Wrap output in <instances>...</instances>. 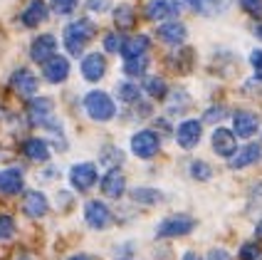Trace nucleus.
I'll use <instances>...</instances> for the list:
<instances>
[{
  "mask_svg": "<svg viewBox=\"0 0 262 260\" xmlns=\"http://www.w3.org/2000/svg\"><path fill=\"white\" fill-rule=\"evenodd\" d=\"M97 35V23L92 20H74L72 25L64 28V47L70 55H82V50L87 47V43H92V37Z\"/></svg>",
  "mask_w": 262,
  "mask_h": 260,
  "instance_id": "obj_1",
  "label": "nucleus"
},
{
  "mask_svg": "<svg viewBox=\"0 0 262 260\" xmlns=\"http://www.w3.org/2000/svg\"><path fill=\"white\" fill-rule=\"evenodd\" d=\"M84 109L94 122H112L117 116V104L106 92H89L84 97Z\"/></svg>",
  "mask_w": 262,
  "mask_h": 260,
  "instance_id": "obj_2",
  "label": "nucleus"
},
{
  "mask_svg": "<svg viewBox=\"0 0 262 260\" xmlns=\"http://www.w3.org/2000/svg\"><path fill=\"white\" fill-rule=\"evenodd\" d=\"M161 149V136L159 131H151V129H141L136 131L134 136H131V151L139 156V159H154L156 154H159Z\"/></svg>",
  "mask_w": 262,
  "mask_h": 260,
  "instance_id": "obj_3",
  "label": "nucleus"
},
{
  "mask_svg": "<svg viewBox=\"0 0 262 260\" xmlns=\"http://www.w3.org/2000/svg\"><path fill=\"white\" fill-rule=\"evenodd\" d=\"M195 228V221L186 213H178V216H168L161 221V226L156 228L159 238H183Z\"/></svg>",
  "mask_w": 262,
  "mask_h": 260,
  "instance_id": "obj_4",
  "label": "nucleus"
},
{
  "mask_svg": "<svg viewBox=\"0 0 262 260\" xmlns=\"http://www.w3.org/2000/svg\"><path fill=\"white\" fill-rule=\"evenodd\" d=\"M201 136H203V124L198 119H186L176 129V142L181 149H195L201 144Z\"/></svg>",
  "mask_w": 262,
  "mask_h": 260,
  "instance_id": "obj_5",
  "label": "nucleus"
},
{
  "mask_svg": "<svg viewBox=\"0 0 262 260\" xmlns=\"http://www.w3.org/2000/svg\"><path fill=\"white\" fill-rule=\"evenodd\" d=\"M84 221H87L89 228H94V231H104V228H109L112 226V211L106 208V203L102 201H89L87 208H84Z\"/></svg>",
  "mask_w": 262,
  "mask_h": 260,
  "instance_id": "obj_6",
  "label": "nucleus"
},
{
  "mask_svg": "<svg viewBox=\"0 0 262 260\" xmlns=\"http://www.w3.org/2000/svg\"><path fill=\"white\" fill-rule=\"evenodd\" d=\"M97 178H99V171L94 164H77L70 169V181L77 191H89L97 184Z\"/></svg>",
  "mask_w": 262,
  "mask_h": 260,
  "instance_id": "obj_7",
  "label": "nucleus"
},
{
  "mask_svg": "<svg viewBox=\"0 0 262 260\" xmlns=\"http://www.w3.org/2000/svg\"><path fill=\"white\" fill-rule=\"evenodd\" d=\"M210 146H213V151L223 156V159H230L235 151H237V139H235V131L230 129H215L213 131V136H210Z\"/></svg>",
  "mask_w": 262,
  "mask_h": 260,
  "instance_id": "obj_8",
  "label": "nucleus"
},
{
  "mask_svg": "<svg viewBox=\"0 0 262 260\" xmlns=\"http://www.w3.org/2000/svg\"><path fill=\"white\" fill-rule=\"evenodd\" d=\"M52 112H55V104H52L50 97H32L28 104L30 122H32V124H40V127H45L50 119H55Z\"/></svg>",
  "mask_w": 262,
  "mask_h": 260,
  "instance_id": "obj_9",
  "label": "nucleus"
},
{
  "mask_svg": "<svg viewBox=\"0 0 262 260\" xmlns=\"http://www.w3.org/2000/svg\"><path fill=\"white\" fill-rule=\"evenodd\" d=\"M257 129H260V116L255 114V112L240 109V112H235V114H233V131H235V136L248 139V136H252Z\"/></svg>",
  "mask_w": 262,
  "mask_h": 260,
  "instance_id": "obj_10",
  "label": "nucleus"
},
{
  "mask_svg": "<svg viewBox=\"0 0 262 260\" xmlns=\"http://www.w3.org/2000/svg\"><path fill=\"white\" fill-rule=\"evenodd\" d=\"M181 13V3L178 0H151L146 5V20H168Z\"/></svg>",
  "mask_w": 262,
  "mask_h": 260,
  "instance_id": "obj_11",
  "label": "nucleus"
},
{
  "mask_svg": "<svg viewBox=\"0 0 262 260\" xmlns=\"http://www.w3.org/2000/svg\"><path fill=\"white\" fill-rule=\"evenodd\" d=\"M42 74H45V79H47V82H52V85H62V82L70 77V62L62 57V55H55V57H50L42 65Z\"/></svg>",
  "mask_w": 262,
  "mask_h": 260,
  "instance_id": "obj_12",
  "label": "nucleus"
},
{
  "mask_svg": "<svg viewBox=\"0 0 262 260\" xmlns=\"http://www.w3.org/2000/svg\"><path fill=\"white\" fill-rule=\"evenodd\" d=\"M55 55H57V40L52 35H40L30 45V57L35 59V62H42L45 65L47 59L55 57Z\"/></svg>",
  "mask_w": 262,
  "mask_h": 260,
  "instance_id": "obj_13",
  "label": "nucleus"
},
{
  "mask_svg": "<svg viewBox=\"0 0 262 260\" xmlns=\"http://www.w3.org/2000/svg\"><path fill=\"white\" fill-rule=\"evenodd\" d=\"M260 159H262V146L260 144H248V146H243V149L235 151L233 156H230V161H228V166H230V169H248L252 164H257Z\"/></svg>",
  "mask_w": 262,
  "mask_h": 260,
  "instance_id": "obj_14",
  "label": "nucleus"
},
{
  "mask_svg": "<svg viewBox=\"0 0 262 260\" xmlns=\"http://www.w3.org/2000/svg\"><path fill=\"white\" fill-rule=\"evenodd\" d=\"M156 35H159L161 43L166 45H183L186 43V37H188V30L183 23H178V20H171V23H163L159 30H156Z\"/></svg>",
  "mask_w": 262,
  "mask_h": 260,
  "instance_id": "obj_15",
  "label": "nucleus"
},
{
  "mask_svg": "<svg viewBox=\"0 0 262 260\" xmlns=\"http://www.w3.org/2000/svg\"><path fill=\"white\" fill-rule=\"evenodd\" d=\"M104 74H106V59L99 52H92L82 59V77L87 82H99Z\"/></svg>",
  "mask_w": 262,
  "mask_h": 260,
  "instance_id": "obj_16",
  "label": "nucleus"
},
{
  "mask_svg": "<svg viewBox=\"0 0 262 260\" xmlns=\"http://www.w3.org/2000/svg\"><path fill=\"white\" fill-rule=\"evenodd\" d=\"M193 13L203 15V17H213V15L225 13L230 8V0H186Z\"/></svg>",
  "mask_w": 262,
  "mask_h": 260,
  "instance_id": "obj_17",
  "label": "nucleus"
},
{
  "mask_svg": "<svg viewBox=\"0 0 262 260\" xmlns=\"http://www.w3.org/2000/svg\"><path fill=\"white\" fill-rule=\"evenodd\" d=\"M23 211H25L28 218H42V216H47V211H50V203L45 198V193H40V191H30L28 196H25Z\"/></svg>",
  "mask_w": 262,
  "mask_h": 260,
  "instance_id": "obj_18",
  "label": "nucleus"
},
{
  "mask_svg": "<svg viewBox=\"0 0 262 260\" xmlns=\"http://www.w3.org/2000/svg\"><path fill=\"white\" fill-rule=\"evenodd\" d=\"M25 186V181H23V171L20 169H5V171H0V193H5V196H15V193H20Z\"/></svg>",
  "mask_w": 262,
  "mask_h": 260,
  "instance_id": "obj_19",
  "label": "nucleus"
},
{
  "mask_svg": "<svg viewBox=\"0 0 262 260\" xmlns=\"http://www.w3.org/2000/svg\"><path fill=\"white\" fill-rule=\"evenodd\" d=\"M10 85L20 92V94H25V97H35V92H37V77L30 72V70H17L13 72V79H10Z\"/></svg>",
  "mask_w": 262,
  "mask_h": 260,
  "instance_id": "obj_20",
  "label": "nucleus"
},
{
  "mask_svg": "<svg viewBox=\"0 0 262 260\" xmlns=\"http://www.w3.org/2000/svg\"><path fill=\"white\" fill-rule=\"evenodd\" d=\"M102 191H104V196H109V198H121L124 191H126V178L117 169H112L102 178Z\"/></svg>",
  "mask_w": 262,
  "mask_h": 260,
  "instance_id": "obj_21",
  "label": "nucleus"
},
{
  "mask_svg": "<svg viewBox=\"0 0 262 260\" xmlns=\"http://www.w3.org/2000/svg\"><path fill=\"white\" fill-rule=\"evenodd\" d=\"M23 151H25V156H28L30 161H37V164H45V161L50 159L47 142H45V139H37V136H30V139H25Z\"/></svg>",
  "mask_w": 262,
  "mask_h": 260,
  "instance_id": "obj_22",
  "label": "nucleus"
},
{
  "mask_svg": "<svg viewBox=\"0 0 262 260\" xmlns=\"http://www.w3.org/2000/svg\"><path fill=\"white\" fill-rule=\"evenodd\" d=\"M45 20H47V5H45V0H32L28 8H25V13H23V25L25 28H37Z\"/></svg>",
  "mask_w": 262,
  "mask_h": 260,
  "instance_id": "obj_23",
  "label": "nucleus"
},
{
  "mask_svg": "<svg viewBox=\"0 0 262 260\" xmlns=\"http://www.w3.org/2000/svg\"><path fill=\"white\" fill-rule=\"evenodd\" d=\"M148 45H151V40H148L146 35L126 37V43H124V47H121V55H124V59L141 57V55H146V52H148Z\"/></svg>",
  "mask_w": 262,
  "mask_h": 260,
  "instance_id": "obj_24",
  "label": "nucleus"
},
{
  "mask_svg": "<svg viewBox=\"0 0 262 260\" xmlns=\"http://www.w3.org/2000/svg\"><path fill=\"white\" fill-rule=\"evenodd\" d=\"M134 23H136V10L131 5L121 3V5L114 8V25H117V30H129L134 28Z\"/></svg>",
  "mask_w": 262,
  "mask_h": 260,
  "instance_id": "obj_25",
  "label": "nucleus"
},
{
  "mask_svg": "<svg viewBox=\"0 0 262 260\" xmlns=\"http://www.w3.org/2000/svg\"><path fill=\"white\" fill-rule=\"evenodd\" d=\"M131 198L136 203H144V206H156V203H161V198H163V193L161 191H156V188H134L131 191Z\"/></svg>",
  "mask_w": 262,
  "mask_h": 260,
  "instance_id": "obj_26",
  "label": "nucleus"
},
{
  "mask_svg": "<svg viewBox=\"0 0 262 260\" xmlns=\"http://www.w3.org/2000/svg\"><path fill=\"white\" fill-rule=\"evenodd\" d=\"M117 97L126 104H139L141 102V89L136 87V82H121L117 87Z\"/></svg>",
  "mask_w": 262,
  "mask_h": 260,
  "instance_id": "obj_27",
  "label": "nucleus"
},
{
  "mask_svg": "<svg viewBox=\"0 0 262 260\" xmlns=\"http://www.w3.org/2000/svg\"><path fill=\"white\" fill-rule=\"evenodd\" d=\"M144 89L146 94L154 97V99H163L168 94V87H166V82L161 77H144Z\"/></svg>",
  "mask_w": 262,
  "mask_h": 260,
  "instance_id": "obj_28",
  "label": "nucleus"
},
{
  "mask_svg": "<svg viewBox=\"0 0 262 260\" xmlns=\"http://www.w3.org/2000/svg\"><path fill=\"white\" fill-rule=\"evenodd\" d=\"M148 65H151V59L141 55V57H131L124 62V72L129 74V77H144L146 70H148Z\"/></svg>",
  "mask_w": 262,
  "mask_h": 260,
  "instance_id": "obj_29",
  "label": "nucleus"
},
{
  "mask_svg": "<svg viewBox=\"0 0 262 260\" xmlns=\"http://www.w3.org/2000/svg\"><path fill=\"white\" fill-rule=\"evenodd\" d=\"M121 161H124V154H121V149H117V146H106L102 151V164H106L109 169L119 166Z\"/></svg>",
  "mask_w": 262,
  "mask_h": 260,
  "instance_id": "obj_30",
  "label": "nucleus"
},
{
  "mask_svg": "<svg viewBox=\"0 0 262 260\" xmlns=\"http://www.w3.org/2000/svg\"><path fill=\"white\" fill-rule=\"evenodd\" d=\"M262 255V248L255 243V241H250V243H243L240 250H237V258L240 260H260Z\"/></svg>",
  "mask_w": 262,
  "mask_h": 260,
  "instance_id": "obj_31",
  "label": "nucleus"
},
{
  "mask_svg": "<svg viewBox=\"0 0 262 260\" xmlns=\"http://www.w3.org/2000/svg\"><path fill=\"white\" fill-rule=\"evenodd\" d=\"M190 176H193L195 181H208V178L213 176V169H210L205 161H193V164H190Z\"/></svg>",
  "mask_w": 262,
  "mask_h": 260,
  "instance_id": "obj_32",
  "label": "nucleus"
},
{
  "mask_svg": "<svg viewBox=\"0 0 262 260\" xmlns=\"http://www.w3.org/2000/svg\"><path fill=\"white\" fill-rule=\"evenodd\" d=\"M124 43H126V37H121L119 32H109V35L104 37V50H106V52H121Z\"/></svg>",
  "mask_w": 262,
  "mask_h": 260,
  "instance_id": "obj_33",
  "label": "nucleus"
},
{
  "mask_svg": "<svg viewBox=\"0 0 262 260\" xmlns=\"http://www.w3.org/2000/svg\"><path fill=\"white\" fill-rule=\"evenodd\" d=\"M15 233V223L10 216H5V213H0V241H8V238H13Z\"/></svg>",
  "mask_w": 262,
  "mask_h": 260,
  "instance_id": "obj_34",
  "label": "nucleus"
},
{
  "mask_svg": "<svg viewBox=\"0 0 262 260\" xmlns=\"http://www.w3.org/2000/svg\"><path fill=\"white\" fill-rule=\"evenodd\" d=\"M240 8L252 17H262V0H237Z\"/></svg>",
  "mask_w": 262,
  "mask_h": 260,
  "instance_id": "obj_35",
  "label": "nucleus"
},
{
  "mask_svg": "<svg viewBox=\"0 0 262 260\" xmlns=\"http://www.w3.org/2000/svg\"><path fill=\"white\" fill-rule=\"evenodd\" d=\"M79 0H52V10L57 15H70L77 8Z\"/></svg>",
  "mask_w": 262,
  "mask_h": 260,
  "instance_id": "obj_36",
  "label": "nucleus"
},
{
  "mask_svg": "<svg viewBox=\"0 0 262 260\" xmlns=\"http://www.w3.org/2000/svg\"><path fill=\"white\" fill-rule=\"evenodd\" d=\"M225 116V107H210L208 112L203 114V122H210V124H215V122H220Z\"/></svg>",
  "mask_w": 262,
  "mask_h": 260,
  "instance_id": "obj_37",
  "label": "nucleus"
},
{
  "mask_svg": "<svg viewBox=\"0 0 262 260\" xmlns=\"http://www.w3.org/2000/svg\"><path fill=\"white\" fill-rule=\"evenodd\" d=\"M250 65L255 67V74H257V79L262 82V50H255L250 55Z\"/></svg>",
  "mask_w": 262,
  "mask_h": 260,
  "instance_id": "obj_38",
  "label": "nucleus"
},
{
  "mask_svg": "<svg viewBox=\"0 0 262 260\" xmlns=\"http://www.w3.org/2000/svg\"><path fill=\"white\" fill-rule=\"evenodd\" d=\"M208 260H233V255H230L225 248H213V250L208 253Z\"/></svg>",
  "mask_w": 262,
  "mask_h": 260,
  "instance_id": "obj_39",
  "label": "nucleus"
},
{
  "mask_svg": "<svg viewBox=\"0 0 262 260\" xmlns=\"http://www.w3.org/2000/svg\"><path fill=\"white\" fill-rule=\"evenodd\" d=\"M87 8L92 13H104L109 8V0H87Z\"/></svg>",
  "mask_w": 262,
  "mask_h": 260,
  "instance_id": "obj_40",
  "label": "nucleus"
},
{
  "mask_svg": "<svg viewBox=\"0 0 262 260\" xmlns=\"http://www.w3.org/2000/svg\"><path fill=\"white\" fill-rule=\"evenodd\" d=\"M117 253H119V255H121V258H119V260H131V258H129V253H131V246H124V248H119Z\"/></svg>",
  "mask_w": 262,
  "mask_h": 260,
  "instance_id": "obj_41",
  "label": "nucleus"
},
{
  "mask_svg": "<svg viewBox=\"0 0 262 260\" xmlns=\"http://www.w3.org/2000/svg\"><path fill=\"white\" fill-rule=\"evenodd\" d=\"M252 32H255V37H257V40H262V20H260V23H255Z\"/></svg>",
  "mask_w": 262,
  "mask_h": 260,
  "instance_id": "obj_42",
  "label": "nucleus"
},
{
  "mask_svg": "<svg viewBox=\"0 0 262 260\" xmlns=\"http://www.w3.org/2000/svg\"><path fill=\"white\" fill-rule=\"evenodd\" d=\"M181 260H203V258H201V255H195V253H186Z\"/></svg>",
  "mask_w": 262,
  "mask_h": 260,
  "instance_id": "obj_43",
  "label": "nucleus"
},
{
  "mask_svg": "<svg viewBox=\"0 0 262 260\" xmlns=\"http://www.w3.org/2000/svg\"><path fill=\"white\" fill-rule=\"evenodd\" d=\"M255 235H257V238H262V218H260V223L255 226Z\"/></svg>",
  "mask_w": 262,
  "mask_h": 260,
  "instance_id": "obj_44",
  "label": "nucleus"
},
{
  "mask_svg": "<svg viewBox=\"0 0 262 260\" xmlns=\"http://www.w3.org/2000/svg\"><path fill=\"white\" fill-rule=\"evenodd\" d=\"M67 260H89V255H82V253H79V255H72V258H67Z\"/></svg>",
  "mask_w": 262,
  "mask_h": 260,
  "instance_id": "obj_45",
  "label": "nucleus"
}]
</instances>
